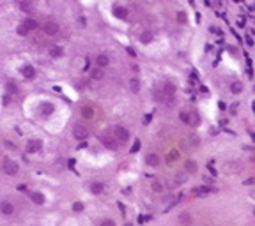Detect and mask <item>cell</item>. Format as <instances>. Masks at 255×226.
Returning a JSON list of instances; mask_svg holds the SVG:
<instances>
[{
  "label": "cell",
  "instance_id": "obj_1",
  "mask_svg": "<svg viewBox=\"0 0 255 226\" xmlns=\"http://www.w3.org/2000/svg\"><path fill=\"white\" fill-rule=\"evenodd\" d=\"M112 129H113L112 134H113V138L117 140V141H128V140H129V131H128L126 127L115 125V127H112Z\"/></svg>",
  "mask_w": 255,
  "mask_h": 226
},
{
  "label": "cell",
  "instance_id": "obj_2",
  "mask_svg": "<svg viewBox=\"0 0 255 226\" xmlns=\"http://www.w3.org/2000/svg\"><path fill=\"white\" fill-rule=\"evenodd\" d=\"M99 140H101V143H103L106 148H110V150H117V148H119L117 140H115L113 136H110V134H106V132H103V134H101Z\"/></svg>",
  "mask_w": 255,
  "mask_h": 226
},
{
  "label": "cell",
  "instance_id": "obj_3",
  "mask_svg": "<svg viewBox=\"0 0 255 226\" xmlns=\"http://www.w3.org/2000/svg\"><path fill=\"white\" fill-rule=\"evenodd\" d=\"M2 168H4V171H6L7 175H16V173H18V164H16L14 161H11V159H4Z\"/></svg>",
  "mask_w": 255,
  "mask_h": 226
},
{
  "label": "cell",
  "instance_id": "obj_4",
  "mask_svg": "<svg viewBox=\"0 0 255 226\" xmlns=\"http://www.w3.org/2000/svg\"><path fill=\"white\" fill-rule=\"evenodd\" d=\"M43 30L48 35H55L59 32V23H57V21H46V23L43 25Z\"/></svg>",
  "mask_w": 255,
  "mask_h": 226
},
{
  "label": "cell",
  "instance_id": "obj_5",
  "mask_svg": "<svg viewBox=\"0 0 255 226\" xmlns=\"http://www.w3.org/2000/svg\"><path fill=\"white\" fill-rule=\"evenodd\" d=\"M73 136H75L76 140H85V138L89 136V131H87V127H83V125H75Z\"/></svg>",
  "mask_w": 255,
  "mask_h": 226
},
{
  "label": "cell",
  "instance_id": "obj_6",
  "mask_svg": "<svg viewBox=\"0 0 255 226\" xmlns=\"http://www.w3.org/2000/svg\"><path fill=\"white\" fill-rule=\"evenodd\" d=\"M41 147H43V141L41 140H30L27 143V152L29 154H36V152L41 150Z\"/></svg>",
  "mask_w": 255,
  "mask_h": 226
},
{
  "label": "cell",
  "instance_id": "obj_7",
  "mask_svg": "<svg viewBox=\"0 0 255 226\" xmlns=\"http://www.w3.org/2000/svg\"><path fill=\"white\" fill-rule=\"evenodd\" d=\"M39 113H41V117H50L53 113V104L52 103H43L39 106Z\"/></svg>",
  "mask_w": 255,
  "mask_h": 226
},
{
  "label": "cell",
  "instance_id": "obj_8",
  "mask_svg": "<svg viewBox=\"0 0 255 226\" xmlns=\"http://www.w3.org/2000/svg\"><path fill=\"white\" fill-rule=\"evenodd\" d=\"M161 90H163V94H165V97H167V99H168V97H174V94H175V85L167 81L163 87H161Z\"/></svg>",
  "mask_w": 255,
  "mask_h": 226
},
{
  "label": "cell",
  "instance_id": "obj_9",
  "mask_svg": "<svg viewBox=\"0 0 255 226\" xmlns=\"http://www.w3.org/2000/svg\"><path fill=\"white\" fill-rule=\"evenodd\" d=\"M209 193H213V187L211 186H202V187H197V189L191 191L193 196H204V194H209Z\"/></svg>",
  "mask_w": 255,
  "mask_h": 226
},
{
  "label": "cell",
  "instance_id": "obj_10",
  "mask_svg": "<svg viewBox=\"0 0 255 226\" xmlns=\"http://www.w3.org/2000/svg\"><path fill=\"white\" fill-rule=\"evenodd\" d=\"M0 212L6 214V216H11V214H14V207L11 205L9 201H2V203H0Z\"/></svg>",
  "mask_w": 255,
  "mask_h": 226
},
{
  "label": "cell",
  "instance_id": "obj_11",
  "mask_svg": "<svg viewBox=\"0 0 255 226\" xmlns=\"http://www.w3.org/2000/svg\"><path fill=\"white\" fill-rule=\"evenodd\" d=\"M21 74L25 76V78H29V80H32L36 76V69H34L32 65H23L21 67Z\"/></svg>",
  "mask_w": 255,
  "mask_h": 226
},
{
  "label": "cell",
  "instance_id": "obj_12",
  "mask_svg": "<svg viewBox=\"0 0 255 226\" xmlns=\"http://www.w3.org/2000/svg\"><path fill=\"white\" fill-rule=\"evenodd\" d=\"M113 14L117 16V18H121V19H124V18L128 16V9H124V7H121V6H115V7H113Z\"/></svg>",
  "mask_w": 255,
  "mask_h": 226
},
{
  "label": "cell",
  "instance_id": "obj_13",
  "mask_svg": "<svg viewBox=\"0 0 255 226\" xmlns=\"http://www.w3.org/2000/svg\"><path fill=\"white\" fill-rule=\"evenodd\" d=\"M145 163H147L149 166H158V164H159V157H158L156 154H149V155L145 157Z\"/></svg>",
  "mask_w": 255,
  "mask_h": 226
},
{
  "label": "cell",
  "instance_id": "obj_14",
  "mask_svg": "<svg viewBox=\"0 0 255 226\" xmlns=\"http://www.w3.org/2000/svg\"><path fill=\"white\" fill-rule=\"evenodd\" d=\"M96 64H98V67H99V69H103V67H106V65L110 64V60H108V57H106V55H98V58H96Z\"/></svg>",
  "mask_w": 255,
  "mask_h": 226
},
{
  "label": "cell",
  "instance_id": "obj_15",
  "mask_svg": "<svg viewBox=\"0 0 255 226\" xmlns=\"http://www.w3.org/2000/svg\"><path fill=\"white\" fill-rule=\"evenodd\" d=\"M152 96H154V99H156V101H159V103L167 101V97H165V94H163V90H161V87L152 90Z\"/></svg>",
  "mask_w": 255,
  "mask_h": 226
},
{
  "label": "cell",
  "instance_id": "obj_16",
  "mask_svg": "<svg viewBox=\"0 0 255 226\" xmlns=\"http://www.w3.org/2000/svg\"><path fill=\"white\" fill-rule=\"evenodd\" d=\"M30 198H32V201L36 203V205H43L44 203V194L43 193H32Z\"/></svg>",
  "mask_w": 255,
  "mask_h": 226
},
{
  "label": "cell",
  "instance_id": "obj_17",
  "mask_svg": "<svg viewBox=\"0 0 255 226\" xmlns=\"http://www.w3.org/2000/svg\"><path fill=\"white\" fill-rule=\"evenodd\" d=\"M103 189H105V187H103L101 182H92V184H90V191H92V194H101Z\"/></svg>",
  "mask_w": 255,
  "mask_h": 226
},
{
  "label": "cell",
  "instance_id": "obj_18",
  "mask_svg": "<svg viewBox=\"0 0 255 226\" xmlns=\"http://www.w3.org/2000/svg\"><path fill=\"white\" fill-rule=\"evenodd\" d=\"M179 119H181V122L190 124V125H191V113H188V111H181V113H179Z\"/></svg>",
  "mask_w": 255,
  "mask_h": 226
},
{
  "label": "cell",
  "instance_id": "obj_19",
  "mask_svg": "<svg viewBox=\"0 0 255 226\" xmlns=\"http://www.w3.org/2000/svg\"><path fill=\"white\" fill-rule=\"evenodd\" d=\"M50 55H52L53 58H60V57L64 55V50H62L60 46H53V48L50 50Z\"/></svg>",
  "mask_w": 255,
  "mask_h": 226
},
{
  "label": "cell",
  "instance_id": "obj_20",
  "mask_svg": "<svg viewBox=\"0 0 255 226\" xmlns=\"http://www.w3.org/2000/svg\"><path fill=\"white\" fill-rule=\"evenodd\" d=\"M82 117L92 119V117H94V110H92L90 106H83V108H82Z\"/></svg>",
  "mask_w": 255,
  "mask_h": 226
},
{
  "label": "cell",
  "instance_id": "obj_21",
  "mask_svg": "<svg viewBox=\"0 0 255 226\" xmlns=\"http://www.w3.org/2000/svg\"><path fill=\"white\" fill-rule=\"evenodd\" d=\"M184 170L190 171V173H193V171H197V164L191 159H186V161H184Z\"/></svg>",
  "mask_w": 255,
  "mask_h": 226
},
{
  "label": "cell",
  "instance_id": "obj_22",
  "mask_svg": "<svg viewBox=\"0 0 255 226\" xmlns=\"http://www.w3.org/2000/svg\"><path fill=\"white\" fill-rule=\"evenodd\" d=\"M243 90V83L241 81H232V85H230V92L232 94H239Z\"/></svg>",
  "mask_w": 255,
  "mask_h": 226
},
{
  "label": "cell",
  "instance_id": "obj_23",
  "mask_svg": "<svg viewBox=\"0 0 255 226\" xmlns=\"http://www.w3.org/2000/svg\"><path fill=\"white\" fill-rule=\"evenodd\" d=\"M129 88H131V92H138L140 90V81H138L136 78H133V80H129Z\"/></svg>",
  "mask_w": 255,
  "mask_h": 226
},
{
  "label": "cell",
  "instance_id": "obj_24",
  "mask_svg": "<svg viewBox=\"0 0 255 226\" xmlns=\"http://www.w3.org/2000/svg\"><path fill=\"white\" fill-rule=\"evenodd\" d=\"M179 223H182V224H190V223H191V216H190V212H182V214L179 216Z\"/></svg>",
  "mask_w": 255,
  "mask_h": 226
},
{
  "label": "cell",
  "instance_id": "obj_25",
  "mask_svg": "<svg viewBox=\"0 0 255 226\" xmlns=\"http://www.w3.org/2000/svg\"><path fill=\"white\" fill-rule=\"evenodd\" d=\"M23 25H25V27H27V30L30 32V30L37 28V21H36V19H25V21H23Z\"/></svg>",
  "mask_w": 255,
  "mask_h": 226
},
{
  "label": "cell",
  "instance_id": "obj_26",
  "mask_svg": "<svg viewBox=\"0 0 255 226\" xmlns=\"http://www.w3.org/2000/svg\"><path fill=\"white\" fill-rule=\"evenodd\" d=\"M103 78H105V73H103V69L96 67V69L92 71V80H103Z\"/></svg>",
  "mask_w": 255,
  "mask_h": 226
},
{
  "label": "cell",
  "instance_id": "obj_27",
  "mask_svg": "<svg viewBox=\"0 0 255 226\" xmlns=\"http://www.w3.org/2000/svg\"><path fill=\"white\" fill-rule=\"evenodd\" d=\"M140 41H142L144 44L151 42V41H152V32H142V35H140Z\"/></svg>",
  "mask_w": 255,
  "mask_h": 226
},
{
  "label": "cell",
  "instance_id": "obj_28",
  "mask_svg": "<svg viewBox=\"0 0 255 226\" xmlns=\"http://www.w3.org/2000/svg\"><path fill=\"white\" fill-rule=\"evenodd\" d=\"M151 187H152V191H156V193H161V191H163V186H161L159 180H154V182L151 184Z\"/></svg>",
  "mask_w": 255,
  "mask_h": 226
},
{
  "label": "cell",
  "instance_id": "obj_29",
  "mask_svg": "<svg viewBox=\"0 0 255 226\" xmlns=\"http://www.w3.org/2000/svg\"><path fill=\"white\" fill-rule=\"evenodd\" d=\"M16 90H18V87H16V83H7V96L9 94H16Z\"/></svg>",
  "mask_w": 255,
  "mask_h": 226
},
{
  "label": "cell",
  "instance_id": "obj_30",
  "mask_svg": "<svg viewBox=\"0 0 255 226\" xmlns=\"http://www.w3.org/2000/svg\"><path fill=\"white\" fill-rule=\"evenodd\" d=\"M175 159H177V152H170V154L167 155V163H168V164L175 163Z\"/></svg>",
  "mask_w": 255,
  "mask_h": 226
},
{
  "label": "cell",
  "instance_id": "obj_31",
  "mask_svg": "<svg viewBox=\"0 0 255 226\" xmlns=\"http://www.w3.org/2000/svg\"><path fill=\"white\" fill-rule=\"evenodd\" d=\"M73 210H75V212H82V210H83V203H82V201H75V203H73Z\"/></svg>",
  "mask_w": 255,
  "mask_h": 226
},
{
  "label": "cell",
  "instance_id": "obj_32",
  "mask_svg": "<svg viewBox=\"0 0 255 226\" xmlns=\"http://www.w3.org/2000/svg\"><path fill=\"white\" fill-rule=\"evenodd\" d=\"M200 124V117L197 113H191V125H198Z\"/></svg>",
  "mask_w": 255,
  "mask_h": 226
},
{
  "label": "cell",
  "instance_id": "obj_33",
  "mask_svg": "<svg viewBox=\"0 0 255 226\" xmlns=\"http://www.w3.org/2000/svg\"><path fill=\"white\" fill-rule=\"evenodd\" d=\"M18 34H20V35H27V34H29V30H27V27H25V25H23V23H21V25L18 27Z\"/></svg>",
  "mask_w": 255,
  "mask_h": 226
},
{
  "label": "cell",
  "instance_id": "obj_34",
  "mask_svg": "<svg viewBox=\"0 0 255 226\" xmlns=\"http://www.w3.org/2000/svg\"><path fill=\"white\" fill-rule=\"evenodd\" d=\"M138 150H140V140H136V141L133 143V147H131V154H136Z\"/></svg>",
  "mask_w": 255,
  "mask_h": 226
},
{
  "label": "cell",
  "instance_id": "obj_35",
  "mask_svg": "<svg viewBox=\"0 0 255 226\" xmlns=\"http://www.w3.org/2000/svg\"><path fill=\"white\" fill-rule=\"evenodd\" d=\"M177 21H179V23H186V14H184L182 11L177 12Z\"/></svg>",
  "mask_w": 255,
  "mask_h": 226
},
{
  "label": "cell",
  "instance_id": "obj_36",
  "mask_svg": "<svg viewBox=\"0 0 255 226\" xmlns=\"http://www.w3.org/2000/svg\"><path fill=\"white\" fill-rule=\"evenodd\" d=\"M243 184H245V186H253V184H255V177H250V178H246Z\"/></svg>",
  "mask_w": 255,
  "mask_h": 226
},
{
  "label": "cell",
  "instance_id": "obj_37",
  "mask_svg": "<svg viewBox=\"0 0 255 226\" xmlns=\"http://www.w3.org/2000/svg\"><path fill=\"white\" fill-rule=\"evenodd\" d=\"M101 226H115V223H113L112 219H105V221L101 223Z\"/></svg>",
  "mask_w": 255,
  "mask_h": 226
},
{
  "label": "cell",
  "instance_id": "obj_38",
  "mask_svg": "<svg viewBox=\"0 0 255 226\" xmlns=\"http://www.w3.org/2000/svg\"><path fill=\"white\" fill-rule=\"evenodd\" d=\"M149 219H151V216H140V217H138V223L142 224V223H145V221H149Z\"/></svg>",
  "mask_w": 255,
  "mask_h": 226
},
{
  "label": "cell",
  "instance_id": "obj_39",
  "mask_svg": "<svg viewBox=\"0 0 255 226\" xmlns=\"http://www.w3.org/2000/svg\"><path fill=\"white\" fill-rule=\"evenodd\" d=\"M209 30H211V32H213V34H218V35H220V34H221V32H220V28H218V27H211V28H209Z\"/></svg>",
  "mask_w": 255,
  "mask_h": 226
},
{
  "label": "cell",
  "instance_id": "obj_40",
  "mask_svg": "<svg viewBox=\"0 0 255 226\" xmlns=\"http://www.w3.org/2000/svg\"><path fill=\"white\" fill-rule=\"evenodd\" d=\"M151 119H152V115H151V113H147L145 119H144V122H145V124H149V122H151Z\"/></svg>",
  "mask_w": 255,
  "mask_h": 226
},
{
  "label": "cell",
  "instance_id": "obj_41",
  "mask_svg": "<svg viewBox=\"0 0 255 226\" xmlns=\"http://www.w3.org/2000/svg\"><path fill=\"white\" fill-rule=\"evenodd\" d=\"M18 189H20V191H25L27 187H25V184H20V186H18Z\"/></svg>",
  "mask_w": 255,
  "mask_h": 226
},
{
  "label": "cell",
  "instance_id": "obj_42",
  "mask_svg": "<svg viewBox=\"0 0 255 226\" xmlns=\"http://www.w3.org/2000/svg\"><path fill=\"white\" fill-rule=\"evenodd\" d=\"M246 42H248V44H250V46H252V44H253V41H252V37H250V35H248V37H246Z\"/></svg>",
  "mask_w": 255,
  "mask_h": 226
},
{
  "label": "cell",
  "instance_id": "obj_43",
  "mask_svg": "<svg viewBox=\"0 0 255 226\" xmlns=\"http://www.w3.org/2000/svg\"><path fill=\"white\" fill-rule=\"evenodd\" d=\"M128 53H129L131 57H135V50H131V48H128Z\"/></svg>",
  "mask_w": 255,
  "mask_h": 226
},
{
  "label": "cell",
  "instance_id": "obj_44",
  "mask_svg": "<svg viewBox=\"0 0 255 226\" xmlns=\"http://www.w3.org/2000/svg\"><path fill=\"white\" fill-rule=\"evenodd\" d=\"M250 136H252V140L255 141V134H253V132H250Z\"/></svg>",
  "mask_w": 255,
  "mask_h": 226
},
{
  "label": "cell",
  "instance_id": "obj_45",
  "mask_svg": "<svg viewBox=\"0 0 255 226\" xmlns=\"http://www.w3.org/2000/svg\"><path fill=\"white\" fill-rule=\"evenodd\" d=\"M252 108H253V111H255V103H253V104H252Z\"/></svg>",
  "mask_w": 255,
  "mask_h": 226
},
{
  "label": "cell",
  "instance_id": "obj_46",
  "mask_svg": "<svg viewBox=\"0 0 255 226\" xmlns=\"http://www.w3.org/2000/svg\"><path fill=\"white\" fill-rule=\"evenodd\" d=\"M126 226H131V224H129V223H128V224H126Z\"/></svg>",
  "mask_w": 255,
  "mask_h": 226
}]
</instances>
